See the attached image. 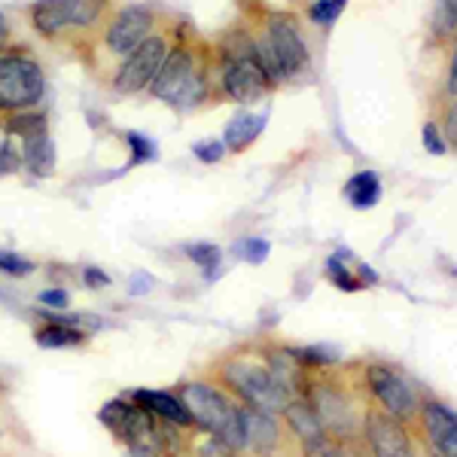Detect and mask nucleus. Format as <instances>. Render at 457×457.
Listing matches in <instances>:
<instances>
[{"instance_id": "f257e3e1", "label": "nucleus", "mask_w": 457, "mask_h": 457, "mask_svg": "<svg viewBox=\"0 0 457 457\" xmlns=\"http://www.w3.org/2000/svg\"><path fill=\"white\" fill-rule=\"evenodd\" d=\"M43 71L28 55H4L0 58V110L25 113L43 98Z\"/></svg>"}, {"instance_id": "f03ea898", "label": "nucleus", "mask_w": 457, "mask_h": 457, "mask_svg": "<svg viewBox=\"0 0 457 457\" xmlns=\"http://www.w3.org/2000/svg\"><path fill=\"white\" fill-rule=\"evenodd\" d=\"M226 381L235 387V394L245 396V400L253 405V409L262 411H284L287 403H290V394L278 385V378L271 375V370H262V366L245 363V360H232L226 363Z\"/></svg>"}, {"instance_id": "7ed1b4c3", "label": "nucleus", "mask_w": 457, "mask_h": 457, "mask_svg": "<svg viewBox=\"0 0 457 457\" xmlns=\"http://www.w3.org/2000/svg\"><path fill=\"white\" fill-rule=\"evenodd\" d=\"M198 79L193 77V58L187 49H171L162 62L156 79L150 83L153 95L171 104L193 107V101L202 98V86H195Z\"/></svg>"}, {"instance_id": "20e7f679", "label": "nucleus", "mask_w": 457, "mask_h": 457, "mask_svg": "<svg viewBox=\"0 0 457 457\" xmlns=\"http://www.w3.org/2000/svg\"><path fill=\"white\" fill-rule=\"evenodd\" d=\"M104 12V0H40L34 6V28L40 34H58L62 28H86Z\"/></svg>"}, {"instance_id": "39448f33", "label": "nucleus", "mask_w": 457, "mask_h": 457, "mask_svg": "<svg viewBox=\"0 0 457 457\" xmlns=\"http://www.w3.org/2000/svg\"><path fill=\"white\" fill-rule=\"evenodd\" d=\"M165 55H168L165 40H162V37H146L135 53L125 55L122 68H120V73H116V92L131 95V92H141V88H146L153 79H156Z\"/></svg>"}, {"instance_id": "423d86ee", "label": "nucleus", "mask_w": 457, "mask_h": 457, "mask_svg": "<svg viewBox=\"0 0 457 457\" xmlns=\"http://www.w3.org/2000/svg\"><path fill=\"white\" fill-rule=\"evenodd\" d=\"M265 37H269V46H271V53H275V62H278V68H281L284 79L296 77L308 64V49L290 19H281V16L271 19Z\"/></svg>"}, {"instance_id": "0eeeda50", "label": "nucleus", "mask_w": 457, "mask_h": 457, "mask_svg": "<svg viewBox=\"0 0 457 457\" xmlns=\"http://www.w3.org/2000/svg\"><path fill=\"white\" fill-rule=\"evenodd\" d=\"M153 28V16L144 6H131V10H122L120 16L113 19V25L107 28V46L113 49L116 55H129L135 53L137 46L150 37Z\"/></svg>"}, {"instance_id": "6e6552de", "label": "nucleus", "mask_w": 457, "mask_h": 457, "mask_svg": "<svg viewBox=\"0 0 457 457\" xmlns=\"http://www.w3.org/2000/svg\"><path fill=\"white\" fill-rule=\"evenodd\" d=\"M120 436L125 439V445L131 448L137 457H156L162 448H165L168 433L153 421V415L141 405H131L129 421H125Z\"/></svg>"}, {"instance_id": "1a4fd4ad", "label": "nucleus", "mask_w": 457, "mask_h": 457, "mask_svg": "<svg viewBox=\"0 0 457 457\" xmlns=\"http://www.w3.org/2000/svg\"><path fill=\"white\" fill-rule=\"evenodd\" d=\"M370 387L378 396V403L387 409V415L394 418H409L415 411V394L396 372L385 370V366H370Z\"/></svg>"}, {"instance_id": "9d476101", "label": "nucleus", "mask_w": 457, "mask_h": 457, "mask_svg": "<svg viewBox=\"0 0 457 457\" xmlns=\"http://www.w3.org/2000/svg\"><path fill=\"white\" fill-rule=\"evenodd\" d=\"M366 439H370L375 457H415L409 433L403 430L400 418L394 415H370Z\"/></svg>"}, {"instance_id": "9b49d317", "label": "nucleus", "mask_w": 457, "mask_h": 457, "mask_svg": "<svg viewBox=\"0 0 457 457\" xmlns=\"http://www.w3.org/2000/svg\"><path fill=\"white\" fill-rule=\"evenodd\" d=\"M424 427L439 457H457V415L439 403L424 405Z\"/></svg>"}, {"instance_id": "f8f14e48", "label": "nucleus", "mask_w": 457, "mask_h": 457, "mask_svg": "<svg viewBox=\"0 0 457 457\" xmlns=\"http://www.w3.org/2000/svg\"><path fill=\"white\" fill-rule=\"evenodd\" d=\"M238 411H241V424H245V445H250L260 454H269L278 442V427L271 421V415L262 409H253V405Z\"/></svg>"}, {"instance_id": "ddd939ff", "label": "nucleus", "mask_w": 457, "mask_h": 457, "mask_svg": "<svg viewBox=\"0 0 457 457\" xmlns=\"http://www.w3.org/2000/svg\"><path fill=\"white\" fill-rule=\"evenodd\" d=\"M314 411L320 415L323 427H333L338 433L353 430V411L348 409L345 396H338L333 387H317L314 390Z\"/></svg>"}, {"instance_id": "4468645a", "label": "nucleus", "mask_w": 457, "mask_h": 457, "mask_svg": "<svg viewBox=\"0 0 457 457\" xmlns=\"http://www.w3.org/2000/svg\"><path fill=\"white\" fill-rule=\"evenodd\" d=\"M135 405H141V409H146L150 415L165 418V421L174 424V427L193 424V421H189V411L183 409L180 396L162 394V390H137V394H135Z\"/></svg>"}, {"instance_id": "2eb2a0df", "label": "nucleus", "mask_w": 457, "mask_h": 457, "mask_svg": "<svg viewBox=\"0 0 457 457\" xmlns=\"http://www.w3.org/2000/svg\"><path fill=\"white\" fill-rule=\"evenodd\" d=\"M265 129V116H253V113H238L232 122L226 125V135H223V144L228 150L241 153L247 150L250 144L260 137V131Z\"/></svg>"}, {"instance_id": "dca6fc26", "label": "nucleus", "mask_w": 457, "mask_h": 457, "mask_svg": "<svg viewBox=\"0 0 457 457\" xmlns=\"http://www.w3.org/2000/svg\"><path fill=\"white\" fill-rule=\"evenodd\" d=\"M345 195H348V202L353 208L366 211V208H375L381 198V177L375 171H360L353 174L348 180V187H345Z\"/></svg>"}, {"instance_id": "f3484780", "label": "nucleus", "mask_w": 457, "mask_h": 457, "mask_svg": "<svg viewBox=\"0 0 457 457\" xmlns=\"http://www.w3.org/2000/svg\"><path fill=\"white\" fill-rule=\"evenodd\" d=\"M21 159H25V168L34 171L37 177H46L53 171L55 159H53V141L49 135H34V137H25V150H21Z\"/></svg>"}, {"instance_id": "a211bd4d", "label": "nucleus", "mask_w": 457, "mask_h": 457, "mask_svg": "<svg viewBox=\"0 0 457 457\" xmlns=\"http://www.w3.org/2000/svg\"><path fill=\"white\" fill-rule=\"evenodd\" d=\"M284 415H287V421H290L293 430L299 433L302 442H312L317 436H323V421H320V415L314 411V405H308V403H287Z\"/></svg>"}, {"instance_id": "6ab92c4d", "label": "nucleus", "mask_w": 457, "mask_h": 457, "mask_svg": "<svg viewBox=\"0 0 457 457\" xmlns=\"http://www.w3.org/2000/svg\"><path fill=\"white\" fill-rule=\"evenodd\" d=\"M77 317L73 320H58V317H49V327L37 333V342L43 348H68V345H79L83 342V333L77 329Z\"/></svg>"}, {"instance_id": "aec40b11", "label": "nucleus", "mask_w": 457, "mask_h": 457, "mask_svg": "<svg viewBox=\"0 0 457 457\" xmlns=\"http://www.w3.org/2000/svg\"><path fill=\"white\" fill-rule=\"evenodd\" d=\"M305 457H363V454H360L357 448L338 442V439L317 436L312 442H305Z\"/></svg>"}, {"instance_id": "412c9836", "label": "nucleus", "mask_w": 457, "mask_h": 457, "mask_svg": "<svg viewBox=\"0 0 457 457\" xmlns=\"http://www.w3.org/2000/svg\"><path fill=\"white\" fill-rule=\"evenodd\" d=\"M189 260L202 265L204 278L213 281V278H217V269H220V260H223V253H220V247H213V245H193V247H189Z\"/></svg>"}, {"instance_id": "4be33fe9", "label": "nucleus", "mask_w": 457, "mask_h": 457, "mask_svg": "<svg viewBox=\"0 0 457 457\" xmlns=\"http://www.w3.org/2000/svg\"><path fill=\"white\" fill-rule=\"evenodd\" d=\"M10 131L12 135H21V137H34V135H43L46 131V120L40 113H21V116H12L10 120Z\"/></svg>"}, {"instance_id": "5701e85b", "label": "nucleus", "mask_w": 457, "mask_h": 457, "mask_svg": "<svg viewBox=\"0 0 457 457\" xmlns=\"http://www.w3.org/2000/svg\"><path fill=\"white\" fill-rule=\"evenodd\" d=\"M129 411H131V405H129V403L113 400V403H107L104 409H101V421H104V424L110 427V430L122 433L125 421H129Z\"/></svg>"}, {"instance_id": "b1692460", "label": "nucleus", "mask_w": 457, "mask_h": 457, "mask_svg": "<svg viewBox=\"0 0 457 457\" xmlns=\"http://www.w3.org/2000/svg\"><path fill=\"white\" fill-rule=\"evenodd\" d=\"M345 4H348V0H317L312 6V19L317 25H333V21L342 16Z\"/></svg>"}, {"instance_id": "393cba45", "label": "nucleus", "mask_w": 457, "mask_h": 457, "mask_svg": "<svg viewBox=\"0 0 457 457\" xmlns=\"http://www.w3.org/2000/svg\"><path fill=\"white\" fill-rule=\"evenodd\" d=\"M433 25H436V34L457 31V0H442V4L436 6V19H433Z\"/></svg>"}, {"instance_id": "a878e982", "label": "nucleus", "mask_w": 457, "mask_h": 457, "mask_svg": "<svg viewBox=\"0 0 457 457\" xmlns=\"http://www.w3.org/2000/svg\"><path fill=\"white\" fill-rule=\"evenodd\" d=\"M241 250V260H247V262H262L265 256H269V241H262V238H247L245 245H238Z\"/></svg>"}, {"instance_id": "bb28decb", "label": "nucleus", "mask_w": 457, "mask_h": 457, "mask_svg": "<svg viewBox=\"0 0 457 457\" xmlns=\"http://www.w3.org/2000/svg\"><path fill=\"white\" fill-rule=\"evenodd\" d=\"M0 269L10 271V275H25V271H31L34 265L16 253H10V250H0Z\"/></svg>"}, {"instance_id": "cd10ccee", "label": "nucleus", "mask_w": 457, "mask_h": 457, "mask_svg": "<svg viewBox=\"0 0 457 457\" xmlns=\"http://www.w3.org/2000/svg\"><path fill=\"white\" fill-rule=\"evenodd\" d=\"M424 146H427V153H433V156H442V153H445V141H442L439 129L433 122L424 125Z\"/></svg>"}, {"instance_id": "c85d7f7f", "label": "nucleus", "mask_w": 457, "mask_h": 457, "mask_svg": "<svg viewBox=\"0 0 457 457\" xmlns=\"http://www.w3.org/2000/svg\"><path fill=\"white\" fill-rule=\"evenodd\" d=\"M223 153H226V144H220V141L195 144V156L202 162H217V159H223Z\"/></svg>"}, {"instance_id": "c756f323", "label": "nucleus", "mask_w": 457, "mask_h": 457, "mask_svg": "<svg viewBox=\"0 0 457 457\" xmlns=\"http://www.w3.org/2000/svg\"><path fill=\"white\" fill-rule=\"evenodd\" d=\"M129 141H131V146H135V162L153 159V153H156V146H153L150 141H144L141 135H129Z\"/></svg>"}, {"instance_id": "7c9ffc66", "label": "nucleus", "mask_w": 457, "mask_h": 457, "mask_svg": "<svg viewBox=\"0 0 457 457\" xmlns=\"http://www.w3.org/2000/svg\"><path fill=\"white\" fill-rule=\"evenodd\" d=\"M19 168V156L12 146H0V174H10Z\"/></svg>"}, {"instance_id": "2f4dec72", "label": "nucleus", "mask_w": 457, "mask_h": 457, "mask_svg": "<svg viewBox=\"0 0 457 457\" xmlns=\"http://www.w3.org/2000/svg\"><path fill=\"white\" fill-rule=\"evenodd\" d=\"M40 302L46 308H64V305H68V293H64V290H46L40 296Z\"/></svg>"}, {"instance_id": "473e14b6", "label": "nucleus", "mask_w": 457, "mask_h": 457, "mask_svg": "<svg viewBox=\"0 0 457 457\" xmlns=\"http://www.w3.org/2000/svg\"><path fill=\"white\" fill-rule=\"evenodd\" d=\"M86 284H88V287H107V284H110V278H107L101 269H86Z\"/></svg>"}, {"instance_id": "72a5a7b5", "label": "nucleus", "mask_w": 457, "mask_h": 457, "mask_svg": "<svg viewBox=\"0 0 457 457\" xmlns=\"http://www.w3.org/2000/svg\"><path fill=\"white\" fill-rule=\"evenodd\" d=\"M448 92L457 95V46H454V58H452V71H448Z\"/></svg>"}, {"instance_id": "f704fd0d", "label": "nucleus", "mask_w": 457, "mask_h": 457, "mask_svg": "<svg viewBox=\"0 0 457 457\" xmlns=\"http://www.w3.org/2000/svg\"><path fill=\"white\" fill-rule=\"evenodd\" d=\"M6 37H10V28H6V19L0 16V46L6 43Z\"/></svg>"}]
</instances>
